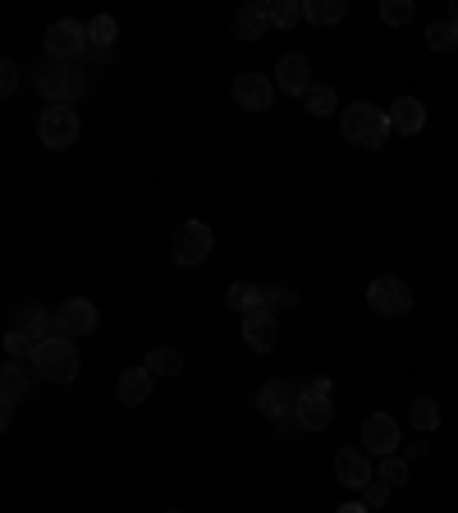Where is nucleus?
<instances>
[{"label":"nucleus","instance_id":"9d476101","mask_svg":"<svg viewBox=\"0 0 458 513\" xmlns=\"http://www.w3.org/2000/svg\"><path fill=\"white\" fill-rule=\"evenodd\" d=\"M252 404H257L262 417H271V422L275 417H294L298 413V385L294 381H266Z\"/></svg>","mask_w":458,"mask_h":513},{"label":"nucleus","instance_id":"bb28decb","mask_svg":"<svg viewBox=\"0 0 458 513\" xmlns=\"http://www.w3.org/2000/svg\"><path fill=\"white\" fill-rule=\"evenodd\" d=\"M5 353H10L14 362H33L37 339L28 335V330H10V335H5Z\"/></svg>","mask_w":458,"mask_h":513},{"label":"nucleus","instance_id":"423d86ee","mask_svg":"<svg viewBox=\"0 0 458 513\" xmlns=\"http://www.w3.org/2000/svg\"><path fill=\"white\" fill-rule=\"evenodd\" d=\"M37 138H42V147H51V152L74 147L78 142V115L69 106H46L42 120H37Z\"/></svg>","mask_w":458,"mask_h":513},{"label":"nucleus","instance_id":"f3484780","mask_svg":"<svg viewBox=\"0 0 458 513\" xmlns=\"http://www.w3.org/2000/svg\"><path fill=\"white\" fill-rule=\"evenodd\" d=\"M298 422L303 431H326L335 422V404H330V394H298Z\"/></svg>","mask_w":458,"mask_h":513},{"label":"nucleus","instance_id":"a211bd4d","mask_svg":"<svg viewBox=\"0 0 458 513\" xmlns=\"http://www.w3.org/2000/svg\"><path fill=\"white\" fill-rule=\"evenodd\" d=\"M390 129L404 133V138H417V133L426 129V106L417 97H399L390 106Z\"/></svg>","mask_w":458,"mask_h":513},{"label":"nucleus","instance_id":"b1692460","mask_svg":"<svg viewBox=\"0 0 458 513\" xmlns=\"http://www.w3.org/2000/svg\"><path fill=\"white\" fill-rule=\"evenodd\" d=\"M262 303H266V312H289V307H298V289L294 284H262Z\"/></svg>","mask_w":458,"mask_h":513},{"label":"nucleus","instance_id":"39448f33","mask_svg":"<svg viewBox=\"0 0 458 513\" xmlns=\"http://www.w3.org/2000/svg\"><path fill=\"white\" fill-rule=\"evenodd\" d=\"M367 303L381 317H408L413 312V289L404 280H394V275H381V280L367 284Z\"/></svg>","mask_w":458,"mask_h":513},{"label":"nucleus","instance_id":"4468645a","mask_svg":"<svg viewBox=\"0 0 458 513\" xmlns=\"http://www.w3.org/2000/svg\"><path fill=\"white\" fill-rule=\"evenodd\" d=\"M234 101H239L243 110H271V101H275V83L271 78H262V74H239L234 78Z\"/></svg>","mask_w":458,"mask_h":513},{"label":"nucleus","instance_id":"ddd939ff","mask_svg":"<svg viewBox=\"0 0 458 513\" xmlns=\"http://www.w3.org/2000/svg\"><path fill=\"white\" fill-rule=\"evenodd\" d=\"M275 339H280V317L275 312H252V317H243V344H248L252 353H271Z\"/></svg>","mask_w":458,"mask_h":513},{"label":"nucleus","instance_id":"7ed1b4c3","mask_svg":"<svg viewBox=\"0 0 458 513\" xmlns=\"http://www.w3.org/2000/svg\"><path fill=\"white\" fill-rule=\"evenodd\" d=\"M78 367H83V362H78V349H74V339L69 335L42 339L37 353H33V372L42 376V381H51V385H74Z\"/></svg>","mask_w":458,"mask_h":513},{"label":"nucleus","instance_id":"9b49d317","mask_svg":"<svg viewBox=\"0 0 458 513\" xmlns=\"http://www.w3.org/2000/svg\"><path fill=\"white\" fill-rule=\"evenodd\" d=\"M275 88H280L284 97H307V88H312V65H307L303 51L280 55V65H275Z\"/></svg>","mask_w":458,"mask_h":513},{"label":"nucleus","instance_id":"393cba45","mask_svg":"<svg viewBox=\"0 0 458 513\" xmlns=\"http://www.w3.org/2000/svg\"><path fill=\"white\" fill-rule=\"evenodd\" d=\"M115 37H120V23L110 19V14H97V19L88 23V42L97 46V51H110V46H115Z\"/></svg>","mask_w":458,"mask_h":513},{"label":"nucleus","instance_id":"412c9836","mask_svg":"<svg viewBox=\"0 0 458 513\" xmlns=\"http://www.w3.org/2000/svg\"><path fill=\"white\" fill-rule=\"evenodd\" d=\"M142 367H147L152 376H179L184 372V353L170 349V344H161V349H152L147 358H142Z\"/></svg>","mask_w":458,"mask_h":513},{"label":"nucleus","instance_id":"1a4fd4ad","mask_svg":"<svg viewBox=\"0 0 458 513\" xmlns=\"http://www.w3.org/2000/svg\"><path fill=\"white\" fill-rule=\"evenodd\" d=\"M362 449L376 454V459H390L394 449H399V422L390 413H371L362 422Z\"/></svg>","mask_w":458,"mask_h":513},{"label":"nucleus","instance_id":"6e6552de","mask_svg":"<svg viewBox=\"0 0 458 513\" xmlns=\"http://www.w3.org/2000/svg\"><path fill=\"white\" fill-rule=\"evenodd\" d=\"M55 330L69 339L92 335L97 330V303L92 298H65V303L55 307Z\"/></svg>","mask_w":458,"mask_h":513},{"label":"nucleus","instance_id":"473e14b6","mask_svg":"<svg viewBox=\"0 0 458 513\" xmlns=\"http://www.w3.org/2000/svg\"><path fill=\"white\" fill-rule=\"evenodd\" d=\"M19 74H23V69L14 65V60H5V65H0V92H5V97H14V92H19Z\"/></svg>","mask_w":458,"mask_h":513},{"label":"nucleus","instance_id":"f704fd0d","mask_svg":"<svg viewBox=\"0 0 458 513\" xmlns=\"http://www.w3.org/2000/svg\"><path fill=\"white\" fill-rule=\"evenodd\" d=\"M335 513H367V504H358V500H349V504H339Z\"/></svg>","mask_w":458,"mask_h":513},{"label":"nucleus","instance_id":"72a5a7b5","mask_svg":"<svg viewBox=\"0 0 458 513\" xmlns=\"http://www.w3.org/2000/svg\"><path fill=\"white\" fill-rule=\"evenodd\" d=\"M362 495H367V504H376V509H381V504H385V495H390V486H385L381 477H371L367 486H362Z\"/></svg>","mask_w":458,"mask_h":513},{"label":"nucleus","instance_id":"f257e3e1","mask_svg":"<svg viewBox=\"0 0 458 513\" xmlns=\"http://www.w3.org/2000/svg\"><path fill=\"white\" fill-rule=\"evenodd\" d=\"M33 88L42 92L51 106H69V101H78L88 92V78H83V69H78L74 60H51V55H46L42 65L33 69Z\"/></svg>","mask_w":458,"mask_h":513},{"label":"nucleus","instance_id":"c9c22d12","mask_svg":"<svg viewBox=\"0 0 458 513\" xmlns=\"http://www.w3.org/2000/svg\"><path fill=\"white\" fill-rule=\"evenodd\" d=\"M449 23H454V28H458V0H454V5H449Z\"/></svg>","mask_w":458,"mask_h":513},{"label":"nucleus","instance_id":"aec40b11","mask_svg":"<svg viewBox=\"0 0 458 513\" xmlns=\"http://www.w3.org/2000/svg\"><path fill=\"white\" fill-rule=\"evenodd\" d=\"M225 303L239 312V317H252V312H262V284H248V280H234L229 284V294H225Z\"/></svg>","mask_w":458,"mask_h":513},{"label":"nucleus","instance_id":"6ab92c4d","mask_svg":"<svg viewBox=\"0 0 458 513\" xmlns=\"http://www.w3.org/2000/svg\"><path fill=\"white\" fill-rule=\"evenodd\" d=\"M147 394H152V372H147V367H129V372L115 381V399H120L124 408L147 404Z\"/></svg>","mask_w":458,"mask_h":513},{"label":"nucleus","instance_id":"cd10ccee","mask_svg":"<svg viewBox=\"0 0 458 513\" xmlns=\"http://www.w3.org/2000/svg\"><path fill=\"white\" fill-rule=\"evenodd\" d=\"M426 46H431V51H454L458 46V28L454 23H431V28H426Z\"/></svg>","mask_w":458,"mask_h":513},{"label":"nucleus","instance_id":"dca6fc26","mask_svg":"<svg viewBox=\"0 0 458 513\" xmlns=\"http://www.w3.org/2000/svg\"><path fill=\"white\" fill-rule=\"evenodd\" d=\"M33 376L37 372H28V362H5V372H0V399H5V408H14L19 399H33Z\"/></svg>","mask_w":458,"mask_h":513},{"label":"nucleus","instance_id":"c85d7f7f","mask_svg":"<svg viewBox=\"0 0 458 513\" xmlns=\"http://www.w3.org/2000/svg\"><path fill=\"white\" fill-rule=\"evenodd\" d=\"M298 436H307L298 417H275V422H271V440H275V445H298Z\"/></svg>","mask_w":458,"mask_h":513},{"label":"nucleus","instance_id":"7c9ffc66","mask_svg":"<svg viewBox=\"0 0 458 513\" xmlns=\"http://www.w3.org/2000/svg\"><path fill=\"white\" fill-rule=\"evenodd\" d=\"M298 19H303V5H298V0H275V5H271V23H275V28H294Z\"/></svg>","mask_w":458,"mask_h":513},{"label":"nucleus","instance_id":"a878e982","mask_svg":"<svg viewBox=\"0 0 458 513\" xmlns=\"http://www.w3.org/2000/svg\"><path fill=\"white\" fill-rule=\"evenodd\" d=\"M408 417H413V426L422 431V436H431V431L440 426V404L436 399H417V404L408 408Z\"/></svg>","mask_w":458,"mask_h":513},{"label":"nucleus","instance_id":"0eeeda50","mask_svg":"<svg viewBox=\"0 0 458 513\" xmlns=\"http://www.w3.org/2000/svg\"><path fill=\"white\" fill-rule=\"evenodd\" d=\"M88 28L83 23H74V19H55L51 28H46V55L51 60H74L78 65V55L88 51Z\"/></svg>","mask_w":458,"mask_h":513},{"label":"nucleus","instance_id":"2eb2a0df","mask_svg":"<svg viewBox=\"0 0 458 513\" xmlns=\"http://www.w3.org/2000/svg\"><path fill=\"white\" fill-rule=\"evenodd\" d=\"M266 28H271V5L248 0V5H239V10H234V37H243V42H262Z\"/></svg>","mask_w":458,"mask_h":513},{"label":"nucleus","instance_id":"4be33fe9","mask_svg":"<svg viewBox=\"0 0 458 513\" xmlns=\"http://www.w3.org/2000/svg\"><path fill=\"white\" fill-rule=\"evenodd\" d=\"M303 19L307 23H344L349 19V5H344V0H307L303 5Z\"/></svg>","mask_w":458,"mask_h":513},{"label":"nucleus","instance_id":"f8f14e48","mask_svg":"<svg viewBox=\"0 0 458 513\" xmlns=\"http://www.w3.org/2000/svg\"><path fill=\"white\" fill-rule=\"evenodd\" d=\"M335 477L349 486V491H362L376 472H371V459H367V449H358V445H344L335 454Z\"/></svg>","mask_w":458,"mask_h":513},{"label":"nucleus","instance_id":"f03ea898","mask_svg":"<svg viewBox=\"0 0 458 513\" xmlns=\"http://www.w3.org/2000/svg\"><path fill=\"white\" fill-rule=\"evenodd\" d=\"M339 124H344V138H349L353 147H362V152H376V147H385V138H390V110L371 106V101H353V106L339 115Z\"/></svg>","mask_w":458,"mask_h":513},{"label":"nucleus","instance_id":"20e7f679","mask_svg":"<svg viewBox=\"0 0 458 513\" xmlns=\"http://www.w3.org/2000/svg\"><path fill=\"white\" fill-rule=\"evenodd\" d=\"M211 248H216V234H211V225H202V220H179L175 234H170V252H175L179 266L207 262Z\"/></svg>","mask_w":458,"mask_h":513},{"label":"nucleus","instance_id":"e433bc0d","mask_svg":"<svg viewBox=\"0 0 458 513\" xmlns=\"http://www.w3.org/2000/svg\"><path fill=\"white\" fill-rule=\"evenodd\" d=\"M165 513H179V509H165Z\"/></svg>","mask_w":458,"mask_h":513},{"label":"nucleus","instance_id":"2f4dec72","mask_svg":"<svg viewBox=\"0 0 458 513\" xmlns=\"http://www.w3.org/2000/svg\"><path fill=\"white\" fill-rule=\"evenodd\" d=\"M376 477L385 481V486H408V463L399 459V454H390V459H381V472Z\"/></svg>","mask_w":458,"mask_h":513},{"label":"nucleus","instance_id":"c756f323","mask_svg":"<svg viewBox=\"0 0 458 513\" xmlns=\"http://www.w3.org/2000/svg\"><path fill=\"white\" fill-rule=\"evenodd\" d=\"M381 19L394 23V28L413 23V0H381Z\"/></svg>","mask_w":458,"mask_h":513},{"label":"nucleus","instance_id":"5701e85b","mask_svg":"<svg viewBox=\"0 0 458 513\" xmlns=\"http://www.w3.org/2000/svg\"><path fill=\"white\" fill-rule=\"evenodd\" d=\"M303 106H307V115L326 120V115H335L339 97H335V88H326V83H312V88H307V97H303Z\"/></svg>","mask_w":458,"mask_h":513}]
</instances>
